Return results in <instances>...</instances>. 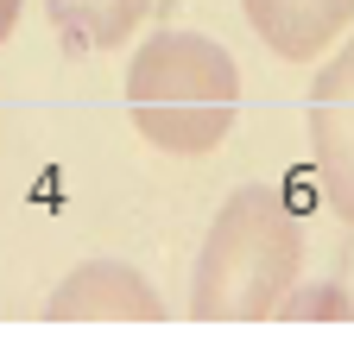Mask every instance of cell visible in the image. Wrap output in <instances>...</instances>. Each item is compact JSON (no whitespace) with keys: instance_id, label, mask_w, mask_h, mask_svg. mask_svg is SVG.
Returning <instances> with one entry per match:
<instances>
[{"instance_id":"obj_1","label":"cell","mask_w":354,"mask_h":354,"mask_svg":"<svg viewBox=\"0 0 354 354\" xmlns=\"http://www.w3.org/2000/svg\"><path fill=\"white\" fill-rule=\"evenodd\" d=\"M304 266V221L279 184H241L215 209L196 272L190 317L196 323H266L279 317L285 291Z\"/></svg>"},{"instance_id":"obj_2","label":"cell","mask_w":354,"mask_h":354,"mask_svg":"<svg viewBox=\"0 0 354 354\" xmlns=\"http://www.w3.org/2000/svg\"><path fill=\"white\" fill-rule=\"evenodd\" d=\"M127 114L171 158H203L241 114V70L209 32H146L127 64Z\"/></svg>"},{"instance_id":"obj_3","label":"cell","mask_w":354,"mask_h":354,"mask_svg":"<svg viewBox=\"0 0 354 354\" xmlns=\"http://www.w3.org/2000/svg\"><path fill=\"white\" fill-rule=\"evenodd\" d=\"M310 165L342 221H354V32L310 82Z\"/></svg>"},{"instance_id":"obj_4","label":"cell","mask_w":354,"mask_h":354,"mask_svg":"<svg viewBox=\"0 0 354 354\" xmlns=\"http://www.w3.org/2000/svg\"><path fill=\"white\" fill-rule=\"evenodd\" d=\"M44 317L51 323H158L165 297L127 259H82L44 297Z\"/></svg>"},{"instance_id":"obj_5","label":"cell","mask_w":354,"mask_h":354,"mask_svg":"<svg viewBox=\"0 0 354 354\" xmlns=\"http://www.w3.org/2000/svg\"><path fill=\"white\" fill-rule=\"evenodd\" d=\"M253 38L285 64H310L354 26V0H241Z\"/></svg>"},{"instance_id":"obj_6","label":"cell","mask_w":354,"mask_h":354,"mask_svg":"<svg viewBox=\"0 0 354 354\" xmlns=\"http://www.w3.org/2000/svg\"><path fill=\"white\" fill-rule=\"evenodd\" d=\"M64 51H114L127 44V32H140L152 0H44Z\"/></svg>"},{"instance_id":"obj_7","label":"cell","mask_w":354,"mask_h":354,"mask_svg":"<svg viewBox=\"0 0 354 354\" xmlns=\"http://www.w3.org/2000/svg\"><path fill=\"white\" fill-rule=\"evenodd\" d=\"M279 317L285 323H323V317H335V323H354V297L342 291V285H291L285 291V304H279Z\"/></svg>"},{"instance_id":"obj_8","label":"cell","mask_w":354,"mask_h":354,"mask_svg":"<svg viewBox=\"0 0 354 354\" xmlns=\"http://www.w3.org/2000/svg\"><path fill=\"white\" fill-rule=\"evenodd\" d=\"M19 13H26V0H0V38L19 26Z\"/></svg>"}]
</instances>
